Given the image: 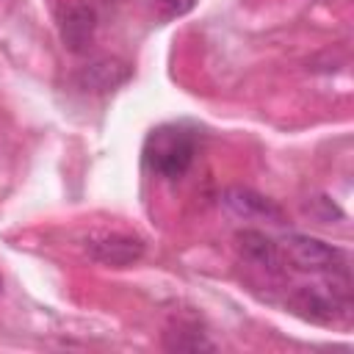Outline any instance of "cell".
Listing matches in <instances>:
<instances>
[{
	"label": "cell",
	"instance_id": "obj_6",
	"mask_svg": "<svg viewBox=\"0 0 354 354\" xmlns=\"http://www.w3.org/2000/svg\"><path fill=\"white\" fill-rule=\"evenodd\" d=\"M58 33L61 41L69 53L83 55L88 53V47L94 44L97 36V11L88 3H72L64 8L61 19H58Z\"/></svg>",
	"mask_w": 354,
	"mask_h": 354
},
{
	"label": "cell",
	"instance_id": "obj_5",
	"mask_svg": "<svg viewBox=\"0 0 354 354\" xmlns=\"http://www.w3.org/2000/svg\"><path fill=\"white\" fill-rule=\"evenodd\" d=\"M86 252L100 266L127 268L144 257V241L124 232H102L86 241Z\"/></svg>",
	"mask_w": 354,
	"mask_h": 354
},
{
	"label": "cell",
	"instance_id": "obj_2",
	"mask_svg": "<svg viewBox=\"0 0 354 354\" xmlns=\"http://www.w3.org/2000/svg\"><path fill=\"white\" fill-rule=\"evenodd\" d=\"M351 279L348 277H329L321 285H301L290 296L293 313L315 324H332L351 313Z\"/></svg>",
	"mask_w": 354,
	"mask_h": 354
},
{
	"label": "cell",
	"instance_id": "obj_1",
	"mask_svg": "<svg viewBox=\"0 0 354 354\" xmlns=\"http://www.w3.org/2000/svg\"><path fill=\"white\" fill-rule=\"evenodd\" d=\"M199 136L185 124H160L144 141V166L163 180H183L194 166Z\"/></svg>",
	"mask_w": 354,
	"mask_h": 354
},
{
	"label": "cell",
	"instance_id": "obj_4",
	"mask_svg": "<svg viewBox=\"0 0 354 354\" xmlns=\"http://www.w3.org/2000/svg\"><path fill=\"white\" fill-rule=\"evenodd\" d=\"M221 205L230 216L241 218V221H271V224H282L285 221V210L263 196L254 188H243V185H232L221 194Z\"/></svg>",
	"mask_w": 354,
	"mask_h": 354
},
{
	"label": "cell",
	"instance_id": "obj_9",
	"mask_svg": "<svg viewBox=\"0 0 354 354\" xmlns=\"http://www.w3.org/2000/svg\"><path fill=\"white\" fill-rule=\"evenodd\" d=\"M163 348L169 351H213L216 346L191 324H177L174 329L163 332Z\"/></svg>",
	"mask_w": 354,
	"mask_h": 354
},
{
	"label": "cell",
	"instance_id": "obj_3",
	"mask_svg": "<svg viewBox=\"0 0 354 354\" xmlns=\"http://www.w3.org/2000/svg\"><path fill=\"white\" fill-rule=\"evenodd\" d=\"M282 252L290 266L299 271H315L326 277H348V254L340 246H332L315 235L288 232L282 238Z\"/></svg>",
	"mask_w": 354,
	"mask_h": 354
},
{
	"label": "cell",
	"instance_id": "obj_7",
	"mask_svg": "<svg viewBox=\"0 0 354 354\" xmlns=\"http://www.w3.org/2000/svg\"><path fill=\"white\" fill-rule=\"evenodd\" d=\"M130 80V66L119 58H94L75 75V83L86 94H108Z\"/></svg>",
	"mask_w": 354,
	"mask_h": 354
},
{
	"label": "cell",
	"instance_id": "obj_10",
	"mask_svg": "<svg viewBox=\"0 0 354 354\" xmlns=\"http://www.w3.org/2000/svg\"><path fill=\"white\" fill-rule=\"evenodd\" d=\"M0 290H3V282H0Z\"/></svg>",
	"mask_w": 354,
	"mask_h": 354
},
{
	"label": "cell",
	"instance_id": "obj_8",
	"mask_svg": "<svg viewBox=\"0 0 354 354\" xmlns=\"http://www.w3.org/2000/svg\"><path fill=\"white\" fill-rule=\"evenodd\" d=\"M235 249H238L241 260H246L254 268H263V271H271V274H279V268H282L279 246L260 230H241L235 235Z\"/></svg>",
	"mask_w": 354,
	"mask_h": 354
}]
</instances>
